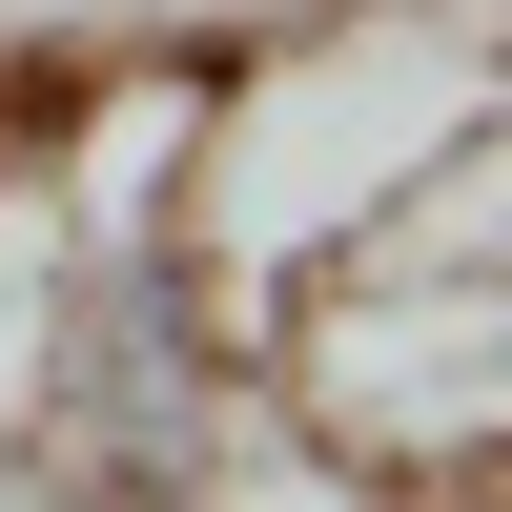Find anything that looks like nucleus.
Segmentation results:
<instances>
[{
    "label": "nucleus",
    "instance_id": "nucleus-1",
    "mask_svg": "<svg viewBox=\"0 0 512 512\" xmlns=\"http://www.w3.org/2000/svg\"><path fill=\"white\" fill-rule=\"evenodd\" d=\"M287 431L369 492H512V103L267 308Z\"/></svg>",
    "mask_w": 512,
    "mask_h": 512
},
{
    "label": "nucleus",
    "instance_id": "nucleus-2",
    "mask_svg": "<svg viewBox=\"0 0 512 512\" xmlns=\"http://www.w3.org/2000/svg\"><path fill=\"white\" fill-rule=\"evenodd\" d=\"M21 267V431L82 492H205V451L246 431V328L226 267L185 246V205H82L62 246H0Z\"/></svg>",
    "mask_w": 512,
    "mask_h": 512
},
{
    "label": "nucleus",
    "instance_id": "nucleus-3",
    "mask_svg": "<svg viewBox=\"0 0 512 512\" xmlns=\"http://www.w3.org/2000/svg\"><path fill=\"white\" fill-rule=\"evenodd\" d=\"M0 512H82V472H62V451L21 431V410H0Z\"/></svg>",
    "mask_w": 512,
    "mask_h": 512
}]
</instances>
